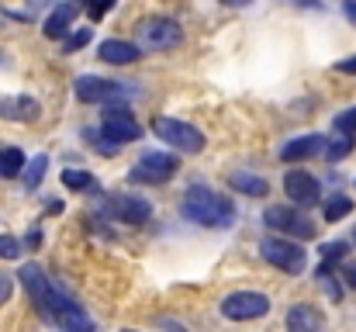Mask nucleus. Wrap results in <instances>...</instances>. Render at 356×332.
<instances>
[{"mask_svg": "<svg viewBox=\"0 0 356 332\" xmlns=\"http://www.w3.org/2000/svg\"><path fill=\"white\" fill-rule=\"evenodd\" d=\"M180 212H184V219L197 221L204 228H229L236 221V205L225 194H218V191H211L204 184H194V187L184 191Z\"/></svg>", "mask_w": 356, "mask_h": 332, "instance_id": "nucleus-1", "label": "nucleus"}, {"mask_svg": "<svg viewBox=\"0 0 356 332\" xmlns=\"http://www.w3.org/2000/svg\"><path fill=\"white\" fill-rule=\"evenodd\" d=\"M17 280H21V287L28 291L31 305L38 308V315L52 319V315H56V308L63 305L66 291H63V287H56V284L49 280V274H45L38 263H24V267H21V274H17Z\"/></svg>", "mask_w": 356, "mask_h": 332, "instance_id": "nucleus-2", "label": "nucleus"}, {"mask_svg": "<svg viewBox=\"0 0 356 332\" xmlns=\"http://www.w3.org/2000/svg\"><path fill=\"white\" fill-rule=\"evenodd\" d=\"M152 132H156V139H163L166 145L180 149L184 156H197V152L204 149V135H201L194 125H187V121H177V118H152Z\"/></svg>", "mask_w": 356, "mask_h": 332, "instance_id": "nucleus-3", "label": "nucleus"}, {"mask_svg": "<svg viewBox=\"0 0 356 332\" xmlns=\"http://www.w3.org/2000/svg\"><path fill=\"white\" fill-rule=\"evenodd\" d=\"M263 221H266V228L284 232V235L294 239V242H301V239H315V235H318L315 221L305 219L301 212H294V208H287V205H270V208L263 212Z\"/></svg>", "mask_w": 356, "mask_h": 332, "instance_id": "nucleus-4", "label": "nucleus"}, {"mask_svg": "<svg viewBox=\"0 0 356 332\" xmlns=\"http://www.w3.org/2000/svg\"><path fill=\"white\" fill-rule=\"evenodd\" d=\"M138 42L149 52H166V49H177L184 42V28L173 17H145L138 24Z\"/></svg>", "mask_w": 356, "mask_h": 332, "instance_id": "nucleus-5", "label": "nucleus"}, {"mask_svg": "<svg viewBox=\"0 0 356 332\" xmlns=\"http://www.w3.org/2000/svg\"><path fill=\"white\" fill-rule=\"evenodd\" d=\"M259 256L266 263H273L284 274H301L308 267V253L294 242V239H263L259 242Z\"/></svg>", "mask_w": 356, "mask_h": 332, "instance_id": "nucleus-6", "label": "nucleus"}, {"mask_svg": "<svg viewBox=\"0 0 356 332\" xmlns=\"http://www.w3.org/2000/svg\"><path fill=\"white\" fill-rule=\"evenodd\" d=\"M270 312V298L259 291H232L222 298V315L232 322H252Z\"/></svg>", "mask_w": 356, "mask_h": 332, "instance_id": "nucleus-7", "label": "nucleus"}, {"mask_svg": "<svg viewBox=\"0 0 356 332\" xmlns=\"http://www.w3.org/2000/svg\"><path fill=\"white\" fill-rule=\"evenodd\" d=\"M177 166H180L177 156L159 152V149H149V152L138 156V163L131 170V180H138V184H166L177 173Z\"/></svg>", "mask_w": 356, "mask_h": 332, "instance_id": "nucleus-8", "label": "nucleus"}, {"mask_svg": "<svg viewBox=\"0 0 356 332\" xmlns=\"http://www.w3.org/2000/svg\"><path fill=\"white\" fill-rule=\"evenodd\" d=\"M101 132L104 139H111L115 145H128V142H138L142 139V125L135 121V114L128 108H108L101 114Z\"/></svg>", "mask_w": 356, "mask_h": 332, "instance_id": "nucleus-9", "label": "nucleus"}, {"mask_svg": "<svg viewBox=\"0 0 356 332\" xmlns=\"http://www.w3.org/2000/svg\"><path fill=\"white\" fill-rule=\"evenodd\" d=\"M76 97L83 104H104V101H124L128 97V87L118 80H104V77H76L73 84Z\"/></svg>", "mask_w": 356, "mask_h": 332, "instance_id": "nucleus-10", "label": "nucleus"}, {"mask_svg": "<svg viewBox=\"0 0 356 332\" xmlns=\"http://www.w3.org/2000/svg\"><path fill=\"white\" fill-rule=\"evenodd\" d=\"M284 191H287V198L298 205V208H315L322 198V187H318V180L312 177V173H305V170H291L287 177H284Z\"/></svg>", "mask_w": 356, "mask_h": 332, "instance_id": "nucleus-11", "label": "nucleus"}, {"mask_svg": "<svg viewBox=\"0 0 356 332\" xmlns=\"http://www.w3.org/2000/svg\"><path fill=\"white\" fill-rule=\"evenodd\" d=\"M111 215L118 221H128V225H142V221L152 219V205L138 194H115L111 198Z\"/></svg>", "mask_w": 356, "mask_h": 332, "instance_id": "nucleus-12", "label": "nucleus"}, {"mask_svg": "<svg viewBox=\"0 0 356 332\" xmlns=\"http://www.w3.org/2000/svg\"><path fill=\"white\" fill-rule=\"evenodd\" d=\"M52 322H56L63 332H94V319H90V315H87V312H83L70 294H66V298H63V305L56 308Z\"/></svg>", "mask_w": 356, "mask_h": 332, "instance_id": "nucleus-13", "label": "nucleus"}, {"mask_svg": "<svg viewBox=\"0 0 356 332\" xmlns=\"http://www.w3.org/2000/svg\"><path fill=\"white\" fill-rule=\"evenodd\" d=\"M325 142H329V139L318 135V132H312V135H298V139H291V142L280 149V159H284V163H301V159L322 156Z\"/></svg>", "mask_w": 356, "mask_h": 332, "instance_id": "nucleus-14", "label": "nucleus"}, {"mask_svg": "<svg viewBox=\"0 0 356 332\" xmlns=\"http://www.w3.org/2000/svg\"><path fill=\"white\" fill-rule=\"evenodd\" d=\"M287 332H325V315L315 305L298 301L287 312Z\"/></svg>", "mask_w": 356, "mask_h": 332, "instance_id": "nucleus-15", "label": "nucleus"}, {"mask_svg": "<svg viewBox=\"0 0 356 332\" xmlns=\"http://www.w3.org/2000/svg\"><path fill=\"white\" fill-rule=\"evenodd\" d=\"M97 56H101L104 63H111V66H128V63H138V59H142L138 45L121 42V38H108V42H101Z\"/></svg>", "mask_w": 356, "mask_h": 332, "instance_id": "nucleus-16", "label": "nucleus"}, {"mask_svg": "<svg viewBox=\"0 0 356 332\" xmlns=\"http://www.w3.org/2000/svg\"><path fill=\"white\" fill-rule=\"evenodd\" d=\"M73 21H76V7L73 3H59L49 17H45V24H42V31H45V38H66L70 31H73Z\"/></svg>", "mask_w": 356, "mask_h": 332, "instance_id": "nucleus-17", "label": "nucleus"}, {"mask_svg": "<svg viewBox=\"0 0 356 332\" xmlns=\"http://www.w3.org/2000/svg\"><path fill=\"white\" fill-rule=\"evenodd\" d=\"M42 104L35 97H0V118L3 121H35Z\"/></svg>", "mask_w": 356, "mask_h": 332, "instance_id": "nucleus-18", "label": "nucleus"}, {"mask_svg": "<svg viewBox=\"0 0 356 332\" xmlns=\"http://www.w3.org/2000/svg\"><path fill=\"white\" fill-rule=\"evenodd\" d=\"M229 187L238 191V194H245V198H266L270 194V184L263 177L249 173V170H232L229 173Z\"/></svg>", "mask_w": 356, "mask_h": 332, "instance_id": "nucleus-19", "label": "nucleus"}, {"mask_svg": "<svg viewBox=\"0 0 356 332\" xmlns=\"http://www.w3.org/2000/svg\"><path fill=\"white\" fill-rule=\"evenodd\" d=\"M45 166H49V156H45V152H38L35 159H24V166H21V180H24V187H28V191H35V187L42 184Z\"/></svg>", "mask_w": 356, "mask_h": 332, "instance_id": "nucleus-20", "label": "nucleus"}, {"mask_svg": "<svg viewBox=\"0 0 356 332\" xmlns=\"http://www.w3.org/2000/svg\"><path fill=\"white\" fill-rule=\"evenodd\" d=\"M21 166H24V152H21L17 145H7V149H0V177H3V180H14V177H21Z\"/></svg>", "mask_w": 356, "mask_h": 332, "instance_id": "nucleus-21", "label": "nucleus"}, {"mask_svg": "<svg viewBox=\"0 0 356 332\" xmlns=\"http://www.w3.org/2000/svg\"><path fill=\"white\" fill-rule=\"evenodd\" d=\"M353 149H356V139L353 135H343V139H336V142H325V149H322V152H325V159H329V163H339V159H346Z\"/></svg>", "mask_w": 356, "mask_h": 332, "instance_id": "nucleus-22", "label": "nucleus"}, {"mask_svg": "<svg viewBox=\"0 0 356 332\" xmlns=\"http://www.w3.org/2000/svg\"><path fill=\"white\" fill-rule=\"evenodd\" d=\"M353 212V201L346 198V194H336V198H329V205H325V221H339L346 219Z\"/></svg>", "mask_w": 356, "mask_h": 332, "instance_id": "nucleus-23", "label": "nucleus"}, {"mask_svg": "<svg viewBox=\"0 0 356 332\" xmlns=\"http://www.w3.org/2000/svg\"><path fill=\"white\" fill-rule=\"evenodd\" d=\"M63 184L70 191H90L94 187V177L87 170H63Z\"/></svg>", "mask_w": 356, "mask_h": 332, "instance_id": "nucleus-24", "label": "nucleus"}, {"mask_svg": "<svg viewBox=\"0 0 356 332\" xmlns=\"http://www.w3.org/2000/svg\"><path fill=\"white\" fill-rule=\"evenodd\" d=\"M315 277H318V284H325V291H329V298H332V301H339V298H343V291H339V284H336V277H332V263H325V260H322V267H318V274H315Z\"/></svg>", "mask_w": 356, "mask_h": 332, "instance_id": "nucleus-25", "label": "nucleus"}, {"mask_svg": "<svg viewBox=\"0 0 356 332\" xmlns=\"http://www.w3.org/2000/svg\"><path fill=\"white\" fill-rule=\"evenodd\" d=\"M115 3H118V0H87V14H90V21L108 17V14L115 10Z\"/></svg>", "mask_w": 356, "mask_h": 332, "instance_id": "nucleus-26", "label": "nucleus"}, {"mask_svg": "<svg viewBox=\"0 0 356 332\" xmlns=\"http://www.w3.org/2000/svg\"><path fill=\"white\" fill-rule=\"evenodd\" d=\"M336 132L356 135V108H346L343 114H336Z\"/></svg>", "mask_w": 356, "mask_h": 332, "instance_id": "nucleus-27", "label": "nucleus"}, {"mask_svg": "<svg viewBox=\"0 0 356 332\" xmlns=\"http://www.w3.org/2000/svg\"><path fill=\"white\" fill-rule=\"evenodd\" d=\"M21 256V242L14 235H0V260H17Z\"/></svg>", "mask_w": 356, "mask_h": 332, "instance_id": "nucleus-28", "label": "nucleus"}, {"mask_svg": "<svg viewBox=\"0 0 356 332\" xmlns=\"http://www.w3.org/2000/svg\"><path fill=\"white\" fill-rule=\"evenodd\" d=\"M87 42H90V28H80L76 35H73V31L66 35V45H63V49H66V52H76V49H83Z\"/></svg>", "mask_w": 356, "mask_h": 332, "instance_id": "nucleus-29", "label": "nucleus"}, {"mask_svg": "<svg viewBox=\"0 0 356 332\" xmlns=\"http://www.w3.org/2000/svg\"><path fill=\"white\" fill-rule=\"evenodd\" d=\"M346 256V242H325L322 246V260L325 263H336V260H343Z\"/></svg>", "mask_w": 356, "mask_h": 332, "instance_id": "nucleus-30", "label": "nucleus"}, {"mask_svg": "<svg viewBox=\"0 0 356 332\" xmlns=\"http://www.w3.org/2000/svg\"><path fill=\"white\" fill-rule=\"evenodd\" d=\"M343 280H346V287L356 291V263H343Z\"/></svg>", "mask_w": 356, "mask_h": 332, "instance_id": "nucleus-31", "label": "nucleus"}, {"mask_svg": "<svg viewBox=\"0 0 356 332\" xmlns=\"http://www.w3.org/2000/svg\"><path fill=\"white\" fill-rule=\"evenodd\" d=\"M336 70H339V73H350V77H356V56H350V59H339V63H336Z\"/></svg>", "mask_w": 356, "mask_h": 332, "instance_id": "nucleus-32", "label": "nucleus"}, {"mask_svg": "<svg viewBox=\"0 0 356 332\" xmlns=\"http://www.w3.org/2000/svg\"><path fill=\"white\" fill-rule=\"evenodd\" d=\"M343 14H346V17L356 24V0H343Z\"/></svg>", "mask_w": 356, "mask_h": 332, "instance_id": "nucleus-33", "label": "nucleus"}, {"mask_svg": "<svg viewBox=\"0 0 356 332\" xmlns=\"http://www.w3.org/2000/svg\"><path fill=\"white\" fill-rule=\"evenodd\" d=\"M7 294H10V280H7V277H3V274H0V301H3V298H7Z\"/></svg>", "mask_w": 356, "mask_h": 332, "instance_id": "nucleus-34", "label": "nucleus"}, {"mask_svg": "<svg viewBox=\"0 0 356 332\" xmlns=\"http://www.w3.org/2000/svg\"><path fill=\"white\" fill-rule=\"evenodd\" d=\"M291 3H301V7H312V10H318V7H322L318 0H291Z\"/></svg>", "mask_w": 356, "mask_h": 332, "instance_id": "nucleus-35", "label": "nucleus"}, {"mask_svg": "<svg viewBox=\"0 0 356 332\" xmlns=\"http://www.w3.org/2000/svg\"><path fill=\"white\" fill-rule=\"evenodd\" d=\"M222 3H225V7H249L252 0H222Z\"/></svg>", "mask_w": 356, "mask_h": 332, "instance_id": "nucleus-36", "label": "nucleus"}, {"mask_svg": "<svg viewBox=\"0 0 356 332\" xmlns=\"http://www.w3.org/2000/svg\"><path fill=\"white\" fill-rule=\"evenodd\" d=\"M31 7H49V0H28Z\"/></svg>", "mask_w": 356, "mask_h": 332, "instance_id": "nucleus-37", "label": "nucleus"}, {"mask_svg": "<svg viewBox=\"0 0 356 332\" xmlns=\"http://www.w3.org/2000/svg\"><path fill=\"white\" fill-rule=\"evenodd\" d=\"M121 332H138V329H121Z\"/></svg>", "mask_w": 356, "mask_h": 332, "instance_id": "nucleus-38", "label": "nucleus"}, {"mask_svg": "<svg viewBox=\"0 0 356 332\" xmlns=\"http://www.w3.org/2000/svg\"><path fill=\"white\" fill-rule=\"evenodd\" d=\"M353 242H356V228H353Z\"/></svg>", "mask_w": 356, "mask_h": 332, "instance_id": "nucleus-39", "label": "nucleus"}]
</instances>
